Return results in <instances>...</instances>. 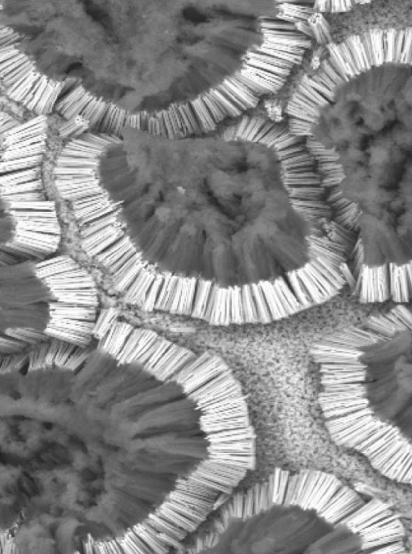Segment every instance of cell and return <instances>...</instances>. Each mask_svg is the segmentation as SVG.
I'll return each mask as SVG.
<instances>
[{
  "instance_id": "45",
  "label": "cell",
  "mask_w": 412,
  "mask_h": 554,
  "mask_svg": "<svg viewBox=\"0 0 412 554\" xmlns=\"http://www.w3.org/2000/svg\"><path fill=\"white\" fill-rule=\"evenodd\" d=\"M155 117L157 118L160 123V127H161V137H167V132L165 126V120H164L163 113L162 111L159 112V113L155 115Z\"/></svg>"
},
{
  "instance_id": "17",
  "label": "cell",
  "mask_w": 412,
  "mask_h": 554,
  "mask_svg": "<svg viewBox=\"0 0 412 554\" xmlns=\"http://www.w3.org/2000/svg\"><path fill=\"white\" fill-rule=\"evenodd\" d=\"M260 46H262L263 48L279 50V51L288 52L291 54L297 55V56H303L305 53V49L304 48L291 47V46H285V45H281V44L272 43V42H266V41H264Z\"/></svg>"
},
{
  "instance_id": "15",
  "label": "cell",
  "mask_w": 412,
  "mask_h": 554,
  "mask_svg": "<svg viewBox=\"0 0 412 554\" xmlns=\"http://www.w3.org/2000/svg\"><path fill=\"white\" fill-rule=\"evenodd\" d=\"M272 17H261L260 24L262 29L270 30L296 31L295 24L288 22L273 20Z\"/></svg>"
},
{
  "instance_id": "25",
  "label": "cell",
  "mask_w": 412,
  "mask_h": 554,
  "mask_svg": "<svg viewBox=\"0 0 412 554\" xmlns=\"http://www.w3.org/2000/svg\"><path fill=\"white\" fill-rule=\"evenodd\" d=\"M39 74V72L36 71V70L33 72V73L20 84V87H18L17 89L15 90L13 93H11V95L9 96V97L19 102L20 97L24 95V89H25V88L28 87L29 83L37 76V74Z\"/></svg>"
},
{
  "instance_id": "21",
  "label": "cell",
  "mask_w": 412,
  "mask_h": 554,
  "mask_svg": "<svg viewBox=\"0 0 412 554\" xmlns=\"http://www.w3.org/2000/svg\"><path fill=\"white\" fill-rule=\"evenodd\" d=\"M202 97L206 106L209 109L211 114L213 115V119H214L216 124H218L220 121H222V120L226 119V115L222 113V111L220 110L219 107H217L216 102H215L212 99L209 98L206 94L202 96Z\"/></svg>"
},
{
  "instance_id": "49",
  "label": "cell",
  "mask_w": 412,
  "mask_h": 554,
  "mask_svg": "<svg viewBox=\"0 0 412 554\" xmlns=\"http://www.w3.org/2000/svg\"><path fill=\"white\" fill-rule=\"evenodd\" d=\"M294 95L297 96L298 98L300 99V100H303V101H304V102H305L306 103H308V105H310L311 107H313V108L320 109L319 106H318V105L316 104V103H315V102H313L312 100H309L308 97H306L304 95H303L301 92H299V91L295 92Z\"/></svg>"
},
{
  "instance_id": "50",
  "label": "cell",
  "mask_w": 412,
  "mask_h": 554,
  "mask_svg": "<svg viewBox=\"0 0 412 554\" xmlns=\"http://www.w3.org/2000/svg\"><path fill=\"white\" fill-rule=\"evenodd\" d=\"M77 82H78V79H77V78H67V79H66L65 82H63V87H62V91H61V95H62L64 92H66L67 90L70 89V87H71L72 86L75 85Z\"/></svg>"
},
{
  "instance_id": "13",
  "label": "cell",
  "mask_w": 412,
  "mask_h": 554,
  "mask_svg": "<svg viewBox=\"0 0 412 554\" xmlns=\"http://www.w3.org/2000/svg\"><path fill=\"white\" fill-rule=\"evenodd\" d=\"M208 92H209L213 97L217 99V100L221 102V104L223 105L224 107L226 108L230 116L236 117V116L242 115V112H243V111H242L241 109H239V107H237L236 105H235L230 99L228 98L227 96H226L225 94L221 93L217 88H216V89H211Z\"/></svg>"
},
{
  "instance_id": "53",
  "label": "cell",
  "mask_w": 412,
  "mask_h": 554,
  "mask_svg": "<svg viewBox=\"0 0 412 554\" xmlns=\"http://www.w3.org/2000/svg\"><path fill=\"white\" fill-rule=\"evenodd\" d=\"M130 128H137V115H131V125Z\"/></svg>"
},
{
  "instance_id": "16",
  "label": "cell",
  "mask_w": 412,
  "mask_h": 554,
  "mask_svg": "<svg viewBox=\"0 0 412 554\" xmlns=\"http://www.w3.org/2000/svg\"><path fill=\"white\" fill-rule=\"evenodd\" d=\"M239 72L243 76L247 77V78H249V80L253 81L258 85L262 86V87H264L265 89L268 90L270 92H272V93L273 92L276 93L282 87L281 86L277 85L276 83H271L270 81L267 80L262 77L258 76L257 74L249 73L247 70H244V69H242Z\"/></svg>"
},
{
  "instance_id": "52",
  "label": "cell",
  "mask_w": 412,
  "mask_h": 554,
  "mask_svg": "<svg viewBox=\"0 0 412 554\" xmlns=\"http://www.w3.org/2000/svg\"><path fill=\"white\" fill-rule=\"evenodd\" d=\"M131 125V115L130 113L126 114V119H125V124H124V128H129Z\"/></svg>"
},
{
  "instance_id": "8",
  "label": "cell",
  "mask_w": 412,
  "mask_h": 554,
  "mask_svg": "<svg viewBox=\"0 0 412 554\" xmlns=\"http://www.w3.org/2000/svg\"><path fill=\"white\" fill-rule=\"evenodd\" d=\"M353 292L364 304L412 302V263L403 266H363Z\"/></svg>"
},
{
  "instance_id": "46",
  "label": "cell",
  "mask_w": 412,
  "mask_h": 554,
  "mask_svg": "<svg viewBox=\"0 0 412 554\" xmlns=\"http://www.w3.org/2000/svg\"><path fill=\"white\" fill-rule=\"evenodd\" d=\"M24 57H25V55H24V53H20V54H18L17 56H15V57H12V58L9 59L7 61H5L4 62H1V70H4V69L8 67V66L12 65V64L15 63L16 61H20L21 59L24 58Z\"/></svg>"
},
{
  "instance_id": "44",
  "label": "cell",
  "mask_w": 412,
  "mask_h": 554,
  "mask_svg": "<svg viewBox=\"0 0 412 554\" xmlns=\"http://www.w3.org/2000/svg\"><path fill=\"white\" fill-rule=\"evenodd\" d=\"M257 120H258V117H254L252 118V119H250V120H249V124H248L247 127L246 128L245 130H244L243 134H242L241 137H240L239 139H247V137H249V133H250V132H251L252 129H253V128H254V125H255Z\"/></svg>"
},
{
  "instance_id": "2",
  "label": "cell",
  "mask_w": 412,
  "mask_h": 554,
  "mask_svg": "<svg viewBox=\"0 0 412 554\" xmlns=\"http://www.w3.org/2000/svg\"><path fill=\"white\" fill-rule=\"evenodd\" d=\"M338 156L363 251L382 264L412 263V102L394 107Z\"/></svg>"
},
{
  "instance_id": "34",
  "label": "cell",
  "mask_w": 412,
  "mask_h": 554,
  "mask_svg": "<svg viewBox=\"0 0 412 554\" xmlns=\"http://www.w3.org/2000/svg\"><path fill=\"white\" fill-rule=\"evenodd\" d=\"M227 78L228 79H229V80L230 81V82H231V83H233V84H234V85L235 86V87H238L239 89L242 90V91H243V92H246V93L247 94V95H249V96H250V97H252V98L258 99V97L256 96V94L254 93V92H253L252 90L249 89V88H248L247 86H245L244 85V84H243V83H240V82H239L238 79H236V78H235V76L229 77V78Z\"/></svg>"
},
{
  "instance_id": "40",
  "label": "cell",
  "mask_w": 412,
  "mask_h": 554,
  "mask_svg": "<svg viewBox=\"0 0 412 554\" xmlns=\"http://www.w3.org/2000/svg\"><path fill=\"white\" fill-rule=\"evenodd\" d=\"M266 123H267V121H266L264 119L258 118V120H257V122H256L255 125H254V128H253L251 132H250V133H249V137H247V141H248V142H253V140L254 139V137H255L256 135L258 134V132H259V130H260L261 129V128H262V127H263V125L266 124Z\"/></svg>"
},
{
  "instance_id": "37",
  "label": "cell",
  "mask_w": 412,
  "mask_h": 554,
  "mask_svg": "<svg viewBox=\"0 0 412 554\" xmlns=\"http://www.w3.org/2000/svg\"><path fill=\"white\" fill-rule=\"evenodd\" d=\"M167 111H168V115H169L171 125H172V128H173L174 134H175L176 139H177V138H184L182 134L180 133V128L178 127L177 122H176V117H175V114H174L172 107H170L168 110H167Z\"/></svg>"
},
{
  "instance_id": "54",
  "label": "cell",
  "mask_w": 412,
  "mask_h": 554,
  "mask_svg": "<svg viewBox=\"0 0 412 554\" xmlns=\"http://www.w3.org/2000/svg\"><path fill=\"white\" fill-rule=\"evenodd\" d=\"M138 130L140 131L141 129V119H140V114L137 115V128Z\"/></svg>"
},
{
  "instance_id": "30",
  "label": "cell",
  "mask_w": 412,
  "mask_h": 554,
  "mask_svg": "<svg viewBox=\"0 0 412 554\" xmlns=\"http://www.w3.org/2000/svg\"><path fill=\"white\" fill-rule=\"evenodd\" d=\"M217 89L220 91L221 93L225 94V95L227 96L228 98L230 99L239 109H241V110H243V111H247V110H248V107H247L246 105L243 104V102H242L239 99L237 98V97H235L233 94L230 93L228 90H226L222 84H220V85L217 87Z\"/></svg>"
},
{
  "instance_id": "7",
  "label": "cell",
  "mask_w": 412,
  "mask_h": 554,
  "mask_svg": "<svg viewBox=\"0 0 412 554\" xmlns=\"http://www.w3.org/2000/svg\"><path fill=\"white\" fill-rule=\"evenodd\" d=\"M344 524L363 545V554H405L406 533L390 505L377 498L352 513Z\"/></svg>"
},
{
  "instance_id": "35",
  "label": "cell",
  "mask_w": 412,
  "mask_h": 554,
  "mask_svg": "<svg viewBox=\"0 0 412 554\" xmlns=\"http://www.w3.org/2000/svg\"><path fill=\"white\" fill-rule=\"evenodd\" d=\"M115 106H114V105L110 104V106H109L108 111H107V114H106V115H105L104 120H103L102 124H101V126H100L99 130H98V133H106V134H107V127H108L109 121H110V119H111V115H112V113H113V111L114 110H115Z\"/></svg>"
},
{
  "instance_id": "26",
  "label": "cell",
  "mask_w": 412,
  "mask_h": 554,
  "mask_svg": "<svg viewBox=\"0 0 412 554\" xmlns=\"http://www.w3.org/2000/svg\"><path fill=\"white\" fill-rule=\"evenodd\" d=\"M198 101V106H199L200 110L202 111V114L204 115L205 118L208 122V125L210 127L211 130L214 131L217 128V124L213 119V115L211 114L209 109L207 107L204 101L202 100V96H199L198 99H196Z\"/></svg>"
},
{
  "instance_id": "55",
  "label": "cell",
  "mask_w": 412,
  "mask_h": 554,
  "mask_svg": "<svg viewBox=\"0 0 412 554\" xmlns=\"http://www.w3.org/2000/svg\"><path fill=\"white\" fill-rule=\"evenodd\" d=\"M151 521H152V519H151V518H149V520H148V524H151ZM151 526H152V525H151ZM152 528H153V527H152ZM158 533H159V532H158ZM168 538H169V537H168ZM169 539H170V538H169ZM170 540H171V539H170ZM171 542H172V544H173V546H175V547H176V546H175V545H174L173 541H171Z\"/></svg>"
},
{
  "instance_id": "51",
  "label": "cell",
  "mask_w": 412,
  "mask_h": 554,
  "mask_svg": "<svg viewBox=\"0 0 412 554\" xmlns=\"http://www.w3.org/2000/svg\"><path fill=\"white\" fill-rule=\"evenodd\" d=\"M289 124H297V125H301V126L308 127V128H313L314 126L310 122L304 121V120H299L296 118H291L289 120Z\"/></svg>"
},
{
  "instance_id": "23",
  "label": "cell",
  "mask_w": 412,
  "mask_h": 554,
  "mask_svg": "<svg viewBox=\"0 0 412 554\" xmlns=\"http://www.w3.org/2000/svg\"><path fill=\"white\" fill-rule=\"evenodd\" d=\"M223 83L226 84L228 87H230V89L233 90L235 93L238 94L241 98L245 100L246 102H248V103L251 106L252 108L257 107V105H258V102H259V99L252 98V97H250V96L246 93V92H243L242 90L239 89L238 87H235L228 78H225Z\"/></svg>"
},
{
  "instance_id": "32",
  "label": "cell",
  "mask_w": 412,
  "mask_h": 554,
  "mask_svg": "<svg viewBox=\"0 0 412 554\" xmlns=\"http://www.w3.org/2000/svg\"><path fill=\"white\" fill-rule=\"evenodd\" d=\"M295 29L296 31L299 33H303L304 35L307 37H314L313 36V32L311 30L310 25L308 24V21L305 20H300L295 24Z\"/></svg>"
},
{
  "instance_id": "22",
  "label": "cell",
  "mask_w": 412,
  "mask_h": 554,
  "mask_svg": "<svg viewBox=\"0 0 412 554\" xmlns=\"http://www.w3.org/2000/svg\"><path fill=\"white\" fill-rule=\"evenodd\" d=\"M57 83H55L53 81L50 80L48 83V87L46 88L45 92H43V96L40 100L39 102L37 103V107H36L35 111L38 115H43V111L45 108L46 104L49 100L50 96L52 92L54 91L55 87L57 86Z\"/></svg>"
},
{
  "instance_id": "10",
  "label": "cell",
  "mask_w": 412,
  "mask_h": 554,
  "mask_svg": "<svg viewBox=\"0 0 412 554\" xmlns=\"http://www.w3.org/2000/svg\"><path fill=\"white\" fill-rule=\"evenodd\" d=\"M245 57L254 59V60H257V61H263V62H265V63L273 65H275V66H277V67L282 68V69H290V70H291L293 66L295 65V64H293L292 62L284 61L282 59L272 57V56H269V55L258 53V52H254V51H250V52H247V54Z\"/></svg>"
},
{
  "instance_id": "14",
  "label": "cell",
  "mask_w": 412,
  "mask_h": 554,
  "mask_svg": "<svg viewBox=\"0 0 412 554\" xmlns=\"http://www.w3.org/2000/svg\"><path fill=\"white\" fill-rule=\"evenodd\" d=\"M243 69L247 70L248 72L252 73V74H257L258 76L262 77V78L270 81L271 83H276L277 85L281 86V87L284 86V84H285L287 80V78L279 76V75H276V74H272L271 72L267 71V70H261V69L254 67V66H251V65H247V64L245 63L243 64Z\"/></svg>"
},
{
  "instance_id": "20",
  "label": "cell",
  "mask_w": 412,
  "mask_h": 554,
  "mask_svg": "<svg viewBox=\"0 0 412 554\" xmlns=\"http://www.w3.org/2000/svg\"><path fill=\"white\" fill-rule=\"evenodd\" d=\"M191 105L192 108H193V112L195 114L196 119L198 121V125H199L200 129L202 133H208L211 132V128L208 125V122L205 118L204 115L202 114V111L200 110L199 106H198V101L197 100H193L191 102H189Z\"/></svg>"
},
{
  "instance_id": "12",
  "label": "cell",
  "mask_w": 412,
  "mask_h": 554,
  "mask_svg": "<svg viewBox=\"0 0 412 554\" xmlns=\"http://www.w3.org/2000/svg\"><path fill=\"white\" fill-rule=\"evenodd\" d=\"M244 61H245V64H247V65H251V66L258 68L261 70H267V71L271 72L272 74H276V75H279L280 77H284V78H287L291 74L290 69H282V68L277 67V66H275L273 65L265 63L263 61H257L254 59L247 58V57H244Z\"/></svg>"
},
{
  "instance_id": "33",
  "label": "cell",
  "mask_w": 412,
  "mask_h": 554,
  "mask_svg": "<svg viewBox=\"0 0 412 554\" xmlns=\"http://www.w3.org/2000/svg\"><path fill=\"white\" fill-rule=\"evenodd\" d=\"M46 78H47V77H46L45 75H42V76L41 77L39 80L37 81L34 87L32 88L29 93L28 94L26 98L24 99V100L22 101L21 103H23L24 106H27V105L29 104V102L33 100V97H34V95H35L36 92H37V89L39 88L40 86L43 83V81Z\"/></svg>"
},
{
  "instance_id": "31",
  "label": "cell",
  "mask_w": 412,
  "mask_h": 554,
  "mask_svg": "<svg viewBox=\"0 0 412 554\" xmlns=\"http://www.w3.org/2000/svg\"><path fill=\"white\" fill-rule=\"evenodd\" d=\"M33 69H35V66H34V65L32 63L31 64V65H29L28 67L25 68L24 70H22V71L20 72V73H19L17 75H15L14 78H11L10 80L7 81V82H6V83H2V85L7 87V90L8 89V88H10L11 86L14 85V84H15V83H16L17 81L20 80V78H21L22 77L24 76V75H25V74H26L28 72L30 71V70H33Z\"/></svg>"
},
{
  "instance_id": "36",
  "label": "cell",
  "mask_w": 412,
  "mask_h": 554,
  "mask_svg": "<svg viewBox=\"0 0 412 554\" xmlns=\"http://www.w3.org/2000/svg\"><path fill=\"white\" fill-rule=\"evenodd\" d=\"M163 113L164 120H165V126L167 132V138L169 139H176L175 134H174L173 128L171 125V120H170L169 115H168V111H162Z\"/></svg>"
},
{
  "instance_id": "24",
  "label": "cell",
  "mask_w": 412,
  "mask_h": 554,
  "mask_svg": "<svg viewBox=\"0 0 412 554\" xmlns=\"http://www.w3.org/2000/svg\"><path fill=\"white\" fill-rule=\"evenodd\" d=\"M62 87H63V83H57V86L55 87L54 91L51 94L49 100H48V102H47V104H46L44 111H43V115H46L52 113V110L54 109L55 104L57 103V98H58L59 95H61V94Z\"/></svg>"
},
{
  "instance_id": "27",
  "label": "cell",
  "mask_w": 412,
  "mask_h": 554,
  "mask_svg": "<svg viewBox=\"0 0 412 554\" xmlns=\"http://www.w3.org/2000/svg\"><path fill=\"white\" fill-rule=\"evenodd\" d=\"M49 81L48 78H46L43 81V83L41 84L39 88L37 89V92H36L35 95H34V97H33L32 101L29 102V104L27 105V108L29 109L30 111L35 110L37 103L39 102L41 98V96H43V92H45L46 88L48 87Z\"/></svg>"
},
{
  "instance_id": "5",
  "label": "cell",
  "mask_w": 412,
  "mask_h": 554,
  "mask_svg": "<svg viewBox=\"0 0 412 554\" xmlns=\"http://www.w3.org/2000/svg\"><path fill=\"white\" fill-rule=\"evenodd\" d=\"M54 297L36 261L0 265L1 356L24 352L49 337Z\"/></svg>"
},
{
  "instance_id": "9",
  "label": "cell",
  "mask_w": 412,
  "mask_h": 554,
  "mask_svg": "<svg viewBox=\"0 0 412 554\" xmlns=\"http://www.w3.org/2000/svg\"><path fill=\"white\" fill-rule=\"evenodd\" d=\"M95 345L82 347L57 337H48L29 350L28 369L56 365L78 372L89 359Z\"/></svg>"
},
{
  "instance_id": "19",
  "label": "cell",
  "mask_w": 412,
  "mask_h": 554,
  "mask_svg": "<svg viewBox=\"0 0 412 554\" xmlns=\"http://www.w3.org/2000/svg\"><path fill=\"white\" fill-rule=\"evenodd\" d=\"M263 40L266 42H272V43L281 44L291 47H299V48H310L312 42L309 39L303 40H288L280 39V38H270V37H263Z\"/></svg>"
},
{
  "instance_id": "28",
  "label": "cell",
  "mask_w": 412,
  "mask_h": 554,
  "mask_svg": "<svg viewBox=\"0 0 412 554\" xmlns=\"http://www.w3.org/2000/svg\"><path fill=\"white\" fill-rule=\"evenodd\" d=\"M82 88L83 87L82 84H79V85L77 84L76 87H75V88H74V89L71 92H70V93L68 94L67 96H65V98L62 99V100H60L58 102H57V103L55 104L54 110L58 111L59 113H60V111H61V109L63 108V107H65V105L67 104L68 102H70V101H71V100H73V98H74V96H77V95H78V94L80 92L81 90L82 89Z\"/></svg>"
},
{
  "instance_id": "48",
  "label": "cell",
  "mask_w": 412,
  "mask_h": 554,
  "mask_svg": "<svg viewBox=\"0 0 412 554\" xmlns=\"http://www.w3.org/2000/svg\"><path fill=\"white\" fill-rule=\"evenodd\" d=\"M152 117L147 112H142L140 113V119H141V129L140 131L143 133H147L148 131V124L150 118Z\"/></svg>"
},
{
  "instance_id": "4",
  "label": "cell",
  "mask_w": 412,
  "mask_h": 554,
  "mask_svg": "<svg viewBox=\"0 0 412 554\" xmlns=\"http://www.w3.org/2000/svg\"><path fill=\"white\" fill-rule=\"evenodd\" d=\"M47 128L44 115L1 127L0 265L43 261L61 245L57 203L42 178Z\"/></svg>"
},
{
  "instance_id": "18",
  "label": "cell",
  "mask_w": 412,
  "mask_h": 554,
  "mask_svg": "<svg viewBox=\"0 0 412 554\" xmlns=\"http://www.w3.org/2000/svg\"><path fill=\"white\" fill-rule=\"evenodd\" d=\"M93 98H94V96H91L89 92H87L85 96H83L82 98L79 100V101L74 102V104L72 105L71 107L68 109V111H66L62 116H63L66 120H73V119L76 117L78 111H79V109L82 107V106L85 104V103H89V102H91Z\"/></svg>"
},
{
  "instance_id": "6",
  "label": "cell",
  "mask_w": 412,
  "mask_h": 554,
  "mask_svg": "<svg viewBox=\"0 0 412 554\" xmlns=\"http://www.w3.org/2000/svg\"><path fill=\"white\" fill-rule=\"evenodd\" d=\"M36 262L55 295L48 336L82 347L93 345L101 310L91 274L68 255L56 254Z\"/></svg>"
},
{
  "instance_id": "29",
  "label": "cell",
  "mask_w": 412,
  "mask_h": 554,
  "mask_svg": "<svg viewBox=\"0 0 412 554\" xmlns=\"http://www.w3.org/2000/svg\"><path fill=\"white\" fill-rule=\"evenodd\" d=\"M184 107H185V113H186L187 116H188V119H189V122H190V124H191L192 127H193V130H194L195 135L201 134L202 132H201V129H200L199 125H198V121H197V119H196L195 114L193 112L191 105H190V103H185V104H184Z\"/></svg>"
},
{
  "instance_id": "1",
  "label": "cell",
  "mask_w": 412,
  "mask_h": 554,
  "mask_svg": "<svg viewBox=\"0 0 412 554\" xmlns=\"http://www.w3.org/2000/svg\"><path fill=\"white\" fill-rule=\"evenodd\" d=\"M130 156L101 185L114 225L153 276L233 289L312 261L314 230L282 175L185 178Z\"/></svg>"
},
{
  "instance_id": "43",
  "label": "cell",
  "mask_w": 412,
  "mask_h": 554,
  "mask_svg": "<svg viewBox=\"0 0 412 554\" xmlns=\"http://www.w3.org/2000/svg\"><path fill=\"white\" fill-rule=\"evenodd\" d=\"M249 120H250V118L248 117V116H246V117L243 118V120H242V121L240 122L239 124H238L236 135H235V139H239V138L241 137L242 134H243V132H244L246 128H247L248 124H249Z\"/></svg>"
},
{
  "instance_id": "38",
  "label": "cell",
  "mask_w": 412,
  "mask_h": 554,
  "mask_svg": "<svg viewBox=\"0 0 412 554\" xmlns=\"http://www.w3.org/2000/svg\"><path fill=\"white\" fill-rule=\"evenodd\" d=\"M29 59L26 56H25L24 58L21 59V60H20V61H16L15 63L12 64V65H10V66H8V67L6 68V69H4V70H1V78H3L5 76H7V74H10L11 72L14 71V70H16L18 67H20V65H23V64L24 63H25V62L29 61Z\"/></svg>"
},
{
  "instance_id": "3",
  "label": "cell",
  "mask_w": 412,
  "mask_h": 554,
  "mask_svg": "<svg viewBox=\"0 0 412 554\" xmlns=\"http://www.w3.org/2000/svg\"><path fill=\"white\" fill-rule=\"evenodd\" d=\"M389 330L386 318L373 316L325 335L313 344L311 355L319 373L320 408L332 441L360 453L385 478L412 487V445L373 415L363 386L362 346Z\"/></svg>"
},
{
  "instance_id": "39",
  "label": "cell",
  "mask_w": 412,
  "mask_h": 554,
  "mask_svg": "<svg viewBox=\"0 0 412 554\" xmlns=\"http://www.w3.org/2000/svg\"><path fill=\"white\" fill-rule=\"evenodd\" d=\"M291 101V102H295V103H297L299 106H301V107H304V108L308 109L309 111H312L317 118H320V109L313 108V107H311L310 105L306 103L305 102H304V101L300 100V99L298 98L297 96H295V95H293Z\"/></svg>"
},
{
  "instance_id": "42",
  "label": "cell",
  "mask_w": 412,
  "mask_h": 554,
  "mask_svg": "<svg viewBox=\"0 0 412 554\" xmlns=\"http://www.w3.org/2000/svg\"><path fill=\"white\" fill-rule=\"evenodd\" d=\"M31 64H32V61H31L30 60L26 61L25 63H24L23 64V65H20V67H18L16 70H14V71L11 72L10 74H7V76H5L3 78H1V83H6V82H7V81L10 80L11 78H14L15 75H17L19 73H20L22 70H24L25 68L28 67V66H29V65H31Z\"/></svg>"
},
{
  "instance_id": "47",
  "label": "cell",
  "mask_w": 412,
  "mask_h": 554,
  "mask_svg": "<svg viewBox=\"0 0 412 554\" xmlns=\"http://www.w3.org/2000/svg\"><path fill=\"white\" fill-rule=\"evenodd\" d=\"M276 18L278 19V20H282V21L288 22V23H290V24H294L301 20L298 19V18L292 17V16H290V15H285V14L280 13V12L276 15Z\"/></svg>"
},
{
  "instance_id": "11",
  "label": "cell",
  "mask_w": 412,
  "mask_h": 554,
  "mask_svg": "<svg viewBox=\"0 0 412 554\" xmlns=\"http://www.w3.org/2000/svg\"><path fill=\"white\" fill-rule=\"evenodd\" d=\"M254 52H258V53H262V54L269 55V56H272V57L282 59L284 61L292 62V63L295 64V65H300L302 61H303V56H297V55L291 54V53H288V52H282V51H279V50L263 48L262 46L256 47Z\"/></svg>"
},
{
  "instance_id": "41",
  "label": "cell",
  "mask_w": 412,
  "mask_h": 554,
  "mask_svg": "<svg viewBox=\"0 0 412 554\" xmlns=\"http://www.w3.org/2000/svg\"><path fill=\"white\" fill-rule=\"evenodd\" d=\"M178 110L180 111L181 117H182L183 120H184V123H185V125H186L189 135H195L193 127H192L191 124H190V122H189V119H188V116H187L186 113H185L184 104L178 105Z\"/></svg>"
}]
</instances>
